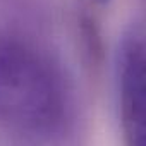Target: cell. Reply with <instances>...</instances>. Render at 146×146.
Masks as SVG:
<instances>
[{
    "mask_svg": "<svg viewBox=\"0 0 146 146\" xmlns=\"http://www.w3.org/2000/svg\"><path fill=\"white\" fill-rule=\"evenodd\" d=\"M76 117L74 88L41 45L0 35V127L29 139L67 132Z\"/></svg>",
    "mask_w": 146,
    "mask_h": 146,
    "instance_id": "1",
    "label": "cell"
},
{
    "mask_svg": "<svg viewBox=\"0 0 146 146\" xmlns=\"http://www.w3.org/2000/svg\"><path fill=\"white\" fill-rule=\"evenodd\" d=\"M144 64V29L136 21L124 31L115 62L119 120L124 139L131 146H141L146 137Z\"/></svg>",
    "mask_w": 146,
    "mask_h": 146,
    "instance_id": "2",
    "label": "cell"
},
{
    "mask_svg": "<svg viewBox=\"0 0 146 146\" xmlns=\"http://www.w3.org/2000/svg\"><path fill=\"white\" fill-rule=\"evenodd\" d=\"M95 2H96V4H102V5H107L110 0H95Z\"/></svg>",
    "mask_w": 146,
    "mask_h": 146,
    "instance_id": "3",
    "label": "cell"
}]
</instances>
